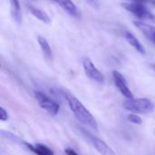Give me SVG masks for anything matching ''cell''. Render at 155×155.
I'll use <instances>...</instances> for the list:
<instances>
[{"mask_svg":"<svg viewBox=\"0 0 155 155\" xmlns=\"http://www.w3.org/2000/svg\"><path fill=\"white\" fill-rule=\"evenodd\" d=\"M65 98L75 118L84 126L94 130V132H98V124L95 118L84 107V105L74 95L65 94Z\"/></svg>","mask_w":155,"mask_h":155,"instance_id":"cell-1","label":"cell"},{"mask_svg":"<svg viewBox=\"0 0 155 155\" xmlns=\"http://www.w3.org/2000/svg\"><path fill=\"white\" fill-rule=\"evenodd\" d=\"M124 108L135 114H149L154 111V104L146 98H130L124 103Z\"/></svg>","mask_w":155,"mask_h":155,"instance_id":"cell-2","label":"cell"},{"mask_svg":"<svg viewBox=\"0 0 155 155\" xmlns=\"http://www.w3.org/2000/svg\"><path fill=\"white\" fill-rule=\"evenodd\" d=\"M122 6L128 12L134 14L142 21H148L155 24V15H153L143 3L134 2L133 3H122Z\"/></svg>","mask_w":155,"mask_h":155,"instance_id":"cell-3","label":"cell"},{"mask_svg":"<svg viewBox=\"0 0 155 155\" xmlns=\"http://www.w3.org/2000/svg\"><path fill=\"white\" fill-rule=\"evenodd\" d=\"M34 94H35V99L37 100V102L42 109H44L45 111H46L48 114H50L52 115H56L59 113L60 105L56 102L50 99L48 96H46L42 92L36 91Z\"/></svg>","mask_w":155,"mask_h":155,"instance_id":"cell-4","label":"cell"},{"mask_svg":"<svg viewBox=\"0 0 155 155\" xmlns=\"http://www.w3.org/2000/svg\"><path fill=\"white\" fill-rule=\"evenodd\" d=\"M82 132H83V134L86 137V139L92 143V145L97 150L98 153H102V154L104 155H114L115 153L112 150V148L107 145L104 141H102L101 139L97 138L96 136H94L92 135L90 133L86 132L84 129H82Z\"/></svg>","mask_w":155,"mask_h":155,"instance_id":"cell-5","label":"cell"},{"mask_svg":"<svg viewBox=\"0 0 155 155\" xmlns=\"http://www.w3.org/2000/svg\"><path fill=\"white\" fill-rule=\"evenodd\" d=\"M83 66H84V71L88 78L100 84L104 82V77L103 74L96 68V66L92 63L90 59L88 58L84 59L83 62Z\"/></svg>","mask_w":155,"mask_h":155,"instance_id":"cell-6","label":"cell"},{"mask_svg":"<svg viewBox=\"0 0 155 155\" xmlns=\"http://www.w3.org/2000/svg\"><path fill=\"white\" fill-rule=\"evenodd\" d=\"M113 77H114V84L119 89V91L121 92V94L124 97H126L127 99L134 98V94L132 93V91L128 87L127 81H126L125 77L120 72H118L116 70L113 71Z\"/></svg>","mask_w":155,"mask_h":155,"instance_id":"cell-7","label":"cell"},{"mask_svg":"<svg viewBox=\"0 0 155 155\" xmlns=\"http://www.w3.org/2000/svg\"><path fill=\"white\" fill-rule=\"evenodd\" d=\"M134 25L151 41L154 42L155 26L152 25H148L142 21H134Z\"/></svg>","mask_w":155,"mask_h":155,"instance_id":"cell-8","label":"cell"},{"mask_svg":"<svg viewBox=\"0 0 155 155\" xmlns=\"http://www.w3.org/2000/svg\"><path fill=\"white\" fill-rule=\"evenodd\" d=\"M55 3H57L70 15L74 16V17L79 16L78 8L72 0H56Z\"/></svg>","mask_w":155,"mask_h":155,"instance_id":"cell-9","label":"cell"},{"mask_svg":"<svg viewBox=\"0 0 155 155\" xmlns=\"http://www.w3.org/2000/svg\"><path fill=\"white\" fill-rule=\"evenodd\" d=\"M124 37L126 39V41L141 54L144 55L146 54V51L143 47V45L141 44V42L135 37V35L134 34H132L131 32H128L126 31L125 34H124Z\"/></svg>","mask_w":155,"mask_h":155,"instance_id":"cell-10","label":"cell"},{"mask_svg":"<svg viewBox=\"0 0 155 155\" xmlns=\"http://www.w3.org/2000/svg\"><path fill=\"white\" fill-rule=\"evenodd\" d=\"M9 2L12 17L16 24L20 25L22 23V12L19 0H9Z\"/></svg>","mask_w":155,"mask_h":155,"instance_id":"cell-11","label":"cell"},{"mask_svg":"<svg viewBox=\"0 0 155 155\" xmlns=\"http://www.w3.org/2000/svg\"><path fill=\"white\" fill-rule=\"evenodd\" d=\"M37 42H38L40 48H41L44 55L45 56V58H47L48 60H52L53 59V52H52V49H51L50 45L47 42V40L44 36L38 35L37 36Z\"/></svg>","mask_w":155,"mask_h":155,"instance_id":"cell-12","label":"cell"},{"mask_svg":"<svg viewBox=\"0 0 155 155\" xmlns=\"http://www.w3.org/2000/svg\"><path fill=\"white\" fill-rule=\"evenodd\" d=\"M25 146L30 150L32 151L34 153L38 155H51L54 154L53 151H51V149H49L47 146L44 145V144H35V145H33V144H30V143H25Z\"/></svg>","mask_w":155,"mask_h":155,"instance_id":"cell-13","label":"cell"},{"mask_svg":"<svg viewBox=\"0 0 155 155\" xmlns=\"http://www.w3.org/2000/svg\"><path fill=\"white\" fill-rule=\"evenodd\" d=\"M28 10L35 17H36L38 20L42 21L43 23H45V24H50L51 23V19H50L49 15L45 11L38 9L33 5H28Z\"/></svg>","mask_w":155,"mask_h":155,"instance_id":"cell-14","label":"cell"},{"mask_svg":"<svg viewBox=\"0 0 155 155\" xmlns=\"http://www.w3.org/2000/svg\"><path fill=\"white\" fill-rule=\"evenodd\" d=\"M128 120H129L131 123H133V124H137V125H141V124H143L142 118H141L139 115H137L135 113L130 114L128 115Z\"/></svg>","mask_w":155,"mask_h":155,"instance_id":"cell-15","label":"cell"},{"mask_svg":"<svg viewBox=\"0 0 155 155\" xmlns=\"http://www.w3.org/2000/svg\"><path fill=\"white\" fill-rule=\"evenodd\" d=\"M8 118H9V116H8L6 110L4 107H0V119H1V121H4V122L7 121Z\"/></svg>","mask_w":155,"mask_h":155,"instance_id":"cell-16","label":"cell"},{"mask_svg":"<svg viewBox=\"0 0 155 155\" xmlns=\"http://www.w3.org/2000/svg\"><path fill=\"white\" fill-rule=\"evenodd\" d=\"M88 5H90L94 9H99L100 7V1L99 0H84Z\"/></svg>","mask_w":155,"mask_h":155,"instance_id":"cell-17","label":"cell"},{"mask_svg":"<svg viewBox=\"0 0 155 155\" xmlns=\"http://www.w3.org/2000/svg\"><path fill=\"white\" fill-rule=\"evenodd\" d=\"M64 153H65L66 154H69V155L77 154V153H76L75 151H74L73 149H71V148H67V149H65V150H64Z\"/></svg>","mask_w":155,"mask_h":155,"instance_id":"cell-18","label":"cell"},{"mask_svg":"<svg viewBox=\"0 0 155 155\" xmlns=\"http://www.w3.org/2000/svg\"><path fill=\"white\" fill-rule=\"evenodd\" d=\"M131 1H134V2H139V3H146V2H153V0H131Z\"/></svg>","mask_w":155,"mask_h":155,"instance_id":"cell-19","label":"cell"},{"mask_svg":"<svg viewBox=\"0 0 155 155\" xmlns=\"http://www.w3.org/2000/svg\"><path fill=\"white\" fill-rule=\"evenodd\" d=\"M152 68L153 69V71L155 72V64H152Z\"/></svg>","mask_w":155,"mask_h":155,"instance_id":"cell-20","label":"cell"},{"mask_svg":"<svg viewBox=\"0 0 155 155\" xmlns=\"http://www.w3.org/2000/svg\"><path fill=\"white\" fill-rule=\"evenodd\" d=\"M152 4H153V5H154V6H155V0H153V1L152 2Z\"/></svg>","mask_w":155,"mask_h":155,"instance_id":"cell-21","label":"cell"},{"mask_svg":"<svg viewBox=\"0 0 155 155\" xmlns=\"http://www.w3.org/2000/svg\"><path fill=\"white\" fill-rule=\"evenodd\" d=\"M51 1H53V2H56V0H51Z\"/></svg>","mask_w":155,"mask_h":155,"instance_id":"cell-22","label":"cell"},{"mask_svg":"<svg viewBox=\"0 0 155 155\" xmlns=\"http://www.w3.org/2000/svg\"><path fill=\"white\" fill-rule=\"evenodd\" d=\"M154 43H155V35H154Z\"/></svg>","mask_w":155,"mask_h":155,"instance_id":"cell-23","label":"cell"}]
</instances>
